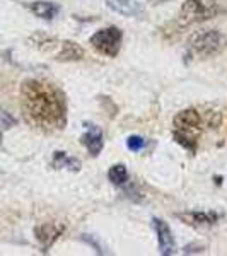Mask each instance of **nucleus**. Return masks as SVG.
I'll return each mask as SVG.
<instances>
[{
    "instance_id": "obj_1",
    "label": "nucleus",
    "mask_w": 227,
    "mask_h": 256,
    "mask_svg": "<svg viewBox=\"0 0 227 256\" xmlns=\"http://www.w3.org/2000/svg\"><path fill=\"white\" fill-rule=\"evenodd\" d=\"M20 108L26 122L44 132L60 130L67 123L64 92L43 80H26L20 88Z\"/></svg>"
},
{
    "instance_id": "obj_2",
    "label": "nucleus",
    "mask_w": 227,
    "mask_h": 256,
    "mask_svg": "<svg viewBox=\"0 0 227 256\" xmlns=\"http://www.w3.org/2000/svg\"><path fill=\"white\" fill-rule=\"evenodd\" d=\"M204 116L198 110H183L174 116V132L172 137L180 146L192 152H196L198 146V135L204 132Z\"/></svg>"
},
{
    "instance_id": "obj_3",
    "label": "nucleus",
    "mask_w": 227,
    "mask_h": 256,
    "mask_svg": "<svg viewBox=\"0 0 227 256\" xmlns=\"http://www.w3.org/2000/svg\"><path fill=\"white\" fill-rule=\"evenodd\" d=\"M227 48V38L220 31L208 30L204 32H198L190 41V50L193 55L200 58H212V56L220 55Z\"/></svg>"
},
{
    "instance_id": "obj_4",
    "label": "nucleus",
    "mask_w": 227,
    "mask_h": 256,
    "mask_svg": "<svg viewBox=\"0 0 227 256\" xmlns=\"http://www.w3.org/2000/svg\"><path fill=\"white\" fill-rule=\"evenodd\" d=\"M217 12L218 7L214 0H186L180 9L178 24L181 28H186L192 24L204 22L217 16Z\"/></svg>"
},
{
    "instance_id": "obj_5",
    "label": "nucleus",
    "mask_w": 227,
    "mask_h": 256,
    "mask_svg": "<svg viewBox=\"0 0 227 256\" xmlns=\"http://www.w3.org/2000/svg\"><path fill=\"white\" fill-rule=\"evenodd\" d=\"M122 40H123L122 30L111 26V28H104V30L96 31L90 36L89 41L98 53L110 56V58H114L120 53V48H122Z\"/></svg>"
},
{
    "instance_id": "obj_6",
    "label": "nucleus",
    "mask_w": 227,
    "mask_h": 256,
    "mask_svg": "<svg viewBox=\"0 0 227 256\" xmlns=\"http://www.w3.org/2000/svg\"><path fill=\"white\" fill-rule=\"evenodd\" d=\"M65 230V226L56 224V222H44L40 224L34 229V236L38 239L40 246L43 251H48L50 248L55 244V241L58 239Z\"/></svg>"
},
{
    "instance_id": "obj_7",
    "label": "nucleus",
    "mask_w": 227,
    "mask_h": 256,
    "mask_svg": "<svg viewBox=\"0 0 227 256\" xmlns=\"http://www.w3.org/2000/svg\"><path fill=\"white\" fill-rule=\"evenodd\" d=\"M152 226L156 229V234H158V241H159V250L160 254L169 256L174 253L176 244H174V238H172V232L169 229L168 222L162 220V218H152Z\"/></svg>"
},
{
    "instance_id": "obj_8",
    "label": "nucleus",
    "mask_w": 227,
    "mask_h": 256,
    "mask_svg": "<svg viewBox=\"0 0 227 256\" xmlns=\"http://www.w3.org/2000/svg\"><path fill=\"white\" fill-rule=\"evenodd\" d=\"M86 128H88V130H86V134L80 137V142H82V146L89 150L90 156L98 158L102 150V146H104V140H102V130L96 125H88Z\"/></svg>"
},
{
    "instance_id": "obj_9",
    "label": "nucleus",
    "mask_w": 227,
    "mask_h": 256,
    "mask_svg": "<svg viewBox=\"0 0 227 256\" xmlns=\"http://www.w3.org/2000/svg\"><path fill=\"white\" fill-rule=\"evenodd\" d=\"M176 217L181 222L193 227H200V226H212L218 220V214L216 212H183V214H176Z\"/></svg>"
},
{
    "instance_id": "obj_10",
    "label": "nucleus",
    "mask_w": 227,
    "mask_h": 256,
    "mask_svg": "<svg viewBox=\"0 0 227 256\" xmlns=\"http://www.w3.org/2000/svg\"><path fill=\"white\" fill-rule=\"evenodd\" d=\"M106 4L111 10L126 18H137L144 14V7L138 0H106Z\"/></svg>"
},
{
    "instance_id": "obj_11",
    "label": "nucleus",
    "mask_w": 227,
    "mask_h": 256,
    "mask_svg": "<svg viewBox=\"0 0 227 256\" xmlns=\"http://www.w3.org/2000/svg\"><path fill=\"white\" fill-rule=\"evenodd\" d=\"M28 9H30L36 18H41L44 20L55 19L60 12V7L53 2H31V4H28Z\"/></svg>"
},
{
    "instance_id": "obj_12",
    "label": "nucleus",
    "mask_w": 227,
    "mask_h": 256,
    "mask_svg": "<svg viewBox=\"0 0 227 256\" xmlns=\"http://www.w3.org/2000/svg\"><path fill=\"white\" fill-rule=\"evenodd\" d=\"M84 58V50L74 41H62L60 52L56 55L58 62H77Z\"/></svg>"
},
{
    "instance_id": "obj_13",
    "label": "nucleus",
    "mask_w": 227,
    "mask_h": 256,
    "mask_svg": "<svg viewBox=\"0 0 227 256\" xmlns=\"http://www.w3.org/2000/svg\"><path fill=\"white\" fill-rule=\"evenodd\" d=\"M52 166L55 169H70V171H79L80 169V160L68 156L67 152H55L53 154Z\"/></svg>"
},
{
    "instance_id": "obj_14",
    "label": "nucleus",
    "mask_w": 227,
    "mask_h": 256,
    "mask_svg": "<svg viewBox=\"0 0 227 256\" xmlns=\"http://www.w3.org/2000/svg\"><path fill=\"white\" fill-rule=\"evenodd\" d=\"M108 180L113 184L122 186V184H125L126 181H128V171H126V168L123 166V164H114L108 171Z\"/></svg>"
},
{
    "instance_id": "obj_15",
    "label": "nucleus",
    "mask_w": 227,
    "mask_h": 256,
    "mask_svg": "<svg viewBox=\"0 0 227 256\" xmlns=\"http://www.w3.org/2000/svg\"><path fill=\"white\" fill-rule=\"evenodd\" d=\"M144 146H146V140H144L142 137H138V135H132V137L126 138V147L134 152L142 150Z\"/></svg>"
},
{
    "instance_id": "obj_16",
    "label": "nucleus",
    "mask_w": 227,
    "mask_h": 256,
    "mask_svg": "<svg viewBox=\"0 0 227 256\" xmlns=\"http://www.w3.org/2000/svg\"><path fill=\"white\" fill-rule=\"evenodd\" d=\"M0 123H2V125L6 126V128H10L16 123V120L12 118V116H9L6 111H0Z\"/></svg>"
},
{
    "instance_id": "obj_17",
    "label": "nucleus",
    "mask_w": 227,
    "mask_h": 256,
    "mask_svg": "<svg viewBox=\"0 0 227 256\" xmlns=\"http://www.w3.org/2000/svg\"><path fill=\"white\" fill-rule=\"evenodd\" d=\"M0 144H2V134H0Z\"/></svg>"
}]
</instances>
